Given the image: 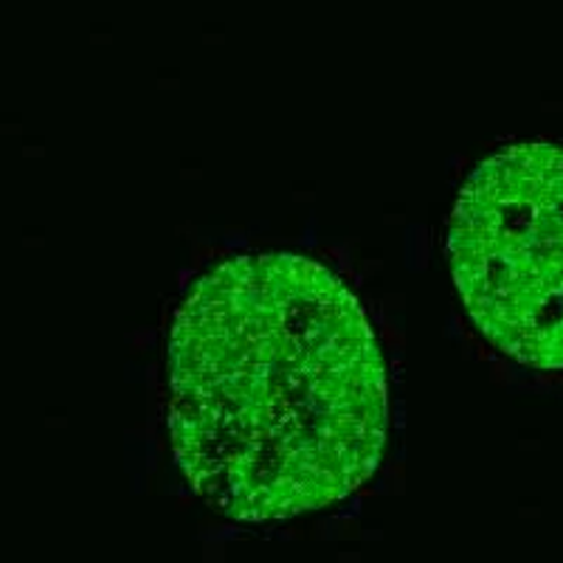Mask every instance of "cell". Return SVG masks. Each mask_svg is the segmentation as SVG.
Returning a JSON list of instances; mask_svg holds the SVG:
<instances>
[{"instance_id": "6da1fadb", "label": "cell", "mask_w": 563, "mask_h": 563, "mask_svg": "<svg viewBox=\"0 0 563 563\" xmlns=\"http://www.w3.org/2000/svg\"><path fill=\"white\" fill-rule=\"evenodd\" d=\"M167 422L175 465L225 519L265 525L346 499L389 437L361 301L290 251L211 265L175 310Z\"/></svg>"}, {"instance_id": "7a4b0ae2", "label": "cell", "mask_w": 563, "mask_h": 563, "mask_svg": "<svg viewBox=\"0 0 563 563\" xmlns=\"http://www.w3.org/2000/svg\"><path fill=\"white\" fill-rule=\"evenodd\" d=\"M467 316L507 358L563 369V147L510 144L467 175L449 229Z\"/></svg>"}]
</instances>
